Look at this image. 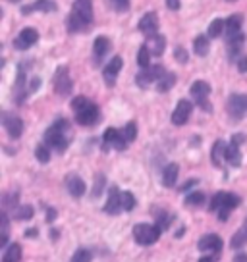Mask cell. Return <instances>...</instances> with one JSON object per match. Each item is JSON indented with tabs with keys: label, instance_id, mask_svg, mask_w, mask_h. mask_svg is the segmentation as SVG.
Here are the masks:
<instances>
[{
	"label": "cell",
	"instance_id": "1",
	"mask_svg": "<svg viewBox=\"0 0 247 262\" xmlns=\"http://www.w3.org/2000/svg\"><path fill=\"white\" fill-rule=\"evenodd\" d=\"M93 21V4L91 0H75L72 14L68 17V29L72 33L87 29V25Z\"/></svg>",
	"mask_w": 247,
	"mask_h": 262
},
{
	"label": "cell",
	"instance_id": "2",
	"mask_svg": "<svg viewBox=\"0 0 247 262\" xmlns=\"http://www.w3.org/2000/svg\"><path fill=\"white\" fill-rule=\"evenodd\" d=\"M72 108L75 110V120L81 125H93L99 122V108L97 104H93L91 100H87L85 97H75L72 100Z\"/></svg>",
	"mask_w": 247,
	"mask_h": 262
},
{
	"label": "cell",
	"instance_id": "3",
	"mask_svg": "<svg viewBox=\"0 0 247 262\" xmlns=\"http://www.w3.org/2000/svg\"><path fill=\"white\" fill-rule=\"evenodd\" d=\"M66 129H68L66 120H58V122L52 123V125L49 127V131L45 133V141H47V145L52 147L54 150H58V152H64L66 147H68V139L64 137Z\"/></svg>",
	"mask_w": 247,
	"mask_h": 262
},
{
	"label": "cell",
	"instance_id": "4",
	"mask_svg": "<svg viewBox=\"0 0 247 262\" xmlns=\"http://www.w3.org/2000/svg\"><path fill=\"white\" fill-rule=\"evenodd\" d=\"M239 205V199L236 195H228V193H218V195L213 199V205H211V210H216L220 220H226L230 210H234L236 206Z\"/></svg>",
	"mask_w": 247,
	"mask_h": 262
},
{
	"label": "cell",
	"instance_id": "5",
	"mask_svg": "<svg viewBox=\"0 0 247 262\" xmlns=\"http://www.w3.org/2000/svg\"><path fill=\"white\" fill-rule=\"evenodd\" d=\"M160 235V228L158 226H151V224H137L133 228V237L139 245H153Z\"/></svg>",
	"mask_w": 247,
	"mask_h": 262
},
{
	"label": "cell",
	"instance_id": "6",
	"mask_svg": "<svg viewBox=\"0 0 247 262\" xmlns=\"http://www.w3.org/2000/svg\"><path fill=\"white\" fill-rule=\"evenodd\" d=\"M54 89L58 95H70L72 93V79L68 74V68H58L56 74H54Z\"/></svg>",
	"mask_w": 247,
	"mask_h": 262
},
{
	"label": "cell",
	"instance_id": "7",
	"mask_svg": "<svg viewBox=\"0 0 247 262\" xmlns=\"http://www.w3.org/2000/svg\"><path fill=\"white\" fill-rule=\"evenodd\" d=\"M37 41H39V33H37V29H33V27H25L24 31L17 35L16 41H14V47L19 50H27V49H31Z\"/></svg>",
	"mask_w": 247,
	"mask_h": 262
},
{
	"label": "cell",
	"instance_id": "8",
	"mask_svg": "<svg viewBox=\"0 0 247 262\" xmlns=\"http://www.w3.org/2000/svg\"><path fill=\"white\" fill-rule=\"evenodd\" d=\"M228 108H230V116L234 120L243 118L247 114V95H232Z\"/></svg>",
	"mask_w": 247,
	"mask_h": 262
},
{
	"label": "cell",
	"instance_id": "9",
	"mask_svg": "<svg viewBox=\"0 0 247 262\" xmlns=\"http://www.w3.org/2000/svg\"><path fill=\"white\" fill-rule=\"evenodd\" d=\"M4 127L12 139H17L24 133V122L16 114H4Z\"/></svg>",
	"mask_w": 247,
	"mask_h": 262
},
{
	"label": "cell",
	"instance_id": "10",
	"mask_svg": "<svg viewBox=\"0 0 247 262\" xmlns=\"http://www.w3.org/2000/svg\"><path fill=\"white\" fill-rule=\"evenodd\" d=\"M191 110H193V104H191L190 100H180L172 114V122L176 123V125H183V123L190 120Z\"/></svg>",
	"mask_w": 247,
	"mask_h": 262
},
{
	"label": "cell",
	"instance_id": "11",
	"mask_svg": "<svg viewBox=\"0 0 247 262\" xmlns=\"http://www.w3.org/2000/svg\"><path fill=\"white\" fill-rule=\"evenodd\" d=\"M120 70H122V58L114 56L107 64L105 72H102V75H105V83H107L108 87H112V85L116 83V75L120 74Z\"/></svg>",
	"mask_w": 247,
	"mask_h": 262
},
{
	"label": "cell",
	"instance_id": "12",
	"mask_svg": "<svg viewBox=\"0 0 247 262\" xmlns=\"http://www.w3.org/2000/svg\"><path fill=\"white\" fill-rule=\"evenodd\" d=\"M122 210V195L118 193V187L112 185L108 189V201L107 206H105V212L107 214H118Z\"/></svg>",
	"mask_w": 247,
	"mask_h": 262
},
{
	"label": "cell",
	"instance_id": "13",
	"mask_svg": "<svg viewBox=\"0 0 247 262\" xmlns=\"http://www.w3.org/2000/svg\"><path fill=\"white\" fill-rule=\"evenodd\" d=\"M209 93H211V85L207 81H195L193 85H191V95L197 98V102H199V106H203L209 110V104L205 102V98L209 97Z\"/></svg>",
	"mask_w": 247,
	"mask_h": 262
},
{
	"label": "cell",
	"instance_id": "14",
	"mask_svg": "<svg viewBox=\"0 0 247 262\" xmlns=\"http://www.w3.org/2000/svg\"><path fill=\"white\" fill-rule=\"evenodd\" d=\"M157 29H158V19L155 12H149V14H145V16L139 19V31H143L147 37L155 35Z\"/></svg>",
	"mask_w": 247,
	"mask_h": 262
},
{
	"label": "cell",
	"instance_id": "15",
	"mask_svg": "<svg viewBox=\"0 0 247 262\" xmlns=\"http://www.w3.org/2000/svg\"><path fill=\"white\" fill-rule=\"evenodd\" d=\"M105 143L112 145V147L118 148V150H123V148H126V137H123V133L116 131L114 127H108V129L105 131Z\"/></svg>",
	"mask_w": 247,
	"mask_h": 262
},
{
	"label": "cell",
	"instance_id": "16",
	"mask_svg": "<svg viewBox=\"0 0 247 262\" xmlns=\"http://www.w3.org/2000/svg\"><path fill=\"white\" fill-rule=\"evenodd\" d=\"M66 189L70 191L72 196H81L87 187H85V181H83L81 178H77L75 173H72V176L66 178Z\"/></svg>",
	"mask_w": 247,
	"mask_h": 262
},
{
	"label": "cell",
	"instance_id": "17",
	"mask_svg": "<svg viewBox=\"0 0 247 262\" xmlns=\"http://www.w3.org/2000/svg\"><path fill=\"white\" fill-rule=\"evenodd\" d=\"M197 247L199 251H220L222 249V239L218 235H214V233H209V235H205L199 241Z\"/></svg>",
	"mask_w": 247,
	"mask_h": 262
},
{
	"label": "cell",
	"instance_id": "18",
	"mask_svg": "<svg viewBox=\"0 0 247 262\" xmlns=\"http://www.w3.org/2000/svg\"><path fill=\"white\" fill-rule=\"evenodd\" d=\"M54 12L56 10V4L52 2V0H37L35 4H31V6H24L22 8V12L24 14H29V12Z\"/></svg>",
	"mask_w": 247,
	"mask_h": 262
},
{
	"label": "cell",
	"instance_id": "19",
	"mask_svg": "<svg viewBox=\"0 0 247 262\" xmlns=\"http://www.w3.org/2000/svg\"><path fill=\"white\" fill-rule=\"evenodd\" d=\"M108 49H110V41H108L107 37H97V39H95V45H93L95 60H97V62H100V60H102V56L108 52Z\"/></svg>",
	"mask_w": 247,
	"mask_h": 262
},
{
	"label": "cell",
	"instance_id": "20",
	"mask_svg": "<svg viewBox=\"0 0 247 262\" xmlns=\"http://www.w3.org/2000/svg\"><path fill=\"white\" fill-rule=\"evenodd\" d=\"M178 172H180V168H178V164H168L164 168V173H162V183H164L166 187H172L176 180H178Z\"/></svg>",
	"mask_w": 247,
	"mask_h": 262
},
{
	"label": "cell",
	"instance_id": "21",
	"mask_svg": "<svg viewBox=\"0 0 247 262\" xmlns=\"http://www.w3.org/2000/svg\"><path fill=\"white\" fill-rule=\"evenodd\" d=\"M213 164L214 166H220L222 160L226 158V145H224V141H216L213 147Z\"/></svg>",
	"mask_w": 247,
	"mask_h": 262
},
{
	"label": "cell",
	"instance_id": "22",
	"mask_svg": "<svg viewBox=\"0 0 247 262\" xmlns=\"http://www.w3.org/2000/svg\"><path fill=\"white\" fill-rule=\"evenodd\" d=\"M22 258V247L14 243V245H10L6 251H4V256H2V262H19Z\"/></svg>",
	"mask_w": 247,
	"mask_h": 262
},
{
	"label": "cell",
	"instance_id": "23",
	"mask_svg": "<svg viewBox=\"0 0 247 262\" xmlns=\"http://www.w3.org/2000/svg\"><path fill=\"white\" fill-rule=\"evenodd\" d=\"M226 160L232 166H239L241 164V152H239V145L232 143L230 147H226Z\"/></svg>",
	"mask_w": 247,
	"mask_h": 262
},
{
	"label": "cell",
	"instance_id": "24",
	"mask_svg": "<svg viewBox=\"0 0 247 262\" xmlns=\"http://www.w3.org/2000/svg\"><path fill=\"white\" fill-rule=\"evenodd\" d=\"M137 66H139L141 70H147L151 68V50H149L147 45H143L137 52Z\"/></svg>",
	"mask_w": 247,
	"mask_h": 262
},
{
	"label": "cell",
	"instance_id": "25",
	"mask_svg": "<svg viewBox=\"0 0 247 262\" xmlns=\"http://www.w3.org/2000/svg\"><path fill=\"white\" fill-rule=\"evenodd\" d=\"M193 49H195V54H199V56H207V52H209V39H207L205 35L197 37V39L193 41Z\"/></svg>",
	"mask_w": 247,
	"mask_h": 262
},
{
	"label": "cell",
	"instance_id": "26",
	"mask_svg": "<svg viewBox=\"0 0 247 262\" xmlns=\"http://www.w3.org/2000/svg\"><path fill=\"white\" fill-rule=\"evenodd\" d=\"M174 83H176V75H174V74H164L160 79H158L157 89L160 91V93H166L170 87H174Z\"/></svg>",
	"mask_w": 247,
	"mask_h": 262
},
{
	"label": "cell",
	"instance_id": "27",
	"mask_svg": "<svg viewBox=\"0 0 247 262\" xmlns=\"http://www.w3.org/2000/svg\"><path fill=\"white\" fill-rule=\"evenodd\" d=\"M241 24H243V17L239 16V14H236V16H230V17H228V21H226L228 33H230V35H236V33H239V29H241Z\"/></svg>",
	"mask_w": 247,
	"mask_h": 262
},
{
	"label": "cell",
	"instance_id": "28",
	"mask_svg": "<svg viewBox=\"0 0 247 262\" xmlns=\"http://www.w3.org/2000/svg\"><path fill=\"white\" fill-rule=\"evenodd\" d=\"M149 41L153 42V52H155V54H157V56H160V54H162V52H164V37H162V35H157V33H155V35H151V37H149Z\"/></svg>",
	"mask_w": 247,
	"mask_h": 262
},
{
	"label": "cell",
	"instance_id": "29",
	"mask_svg": "<svg viewBox=\"0 0 247 262\" xmlns=\"http://www.w3.org/2000/svg\"><path fill=\"white\" fill-rule=\"evenodd\" d=\"M224 25H226V21H224V19H218V17H216L213 24L209 25V37H213V39L220 37V35H222Z\"/></svg>",
	"mask_w": 247,
	"mask_h": 262
},
{
	"label": "cell",
	"instance_id": "30",
	"mask_svg": "<svg viewBox=\"0 0 247 262\" xmlns=\"http://www.w3.org/2000/svg\"><path fill=\"white\" fill-rule=\"evenodd\" d=\"M135 81H137V85H141V87H149V83L155 81V77H153V74H151V70H143L141 74H137V77H135ZM157 83V81H155Z\"/></svg>",
	"mask_w": 247,
	"mask_h": 262
},
{
	"label": "cell",
	"instance_id": "31",
	"mask_svg": "<svg viewBox=\"0 0 247 262\" xmlns=\"http://www.w3.org/2000/svg\"><path fill=\"white\" fill-rule=\"evenodd\" d=\"M0 222H2V233H0V247H6L8 243V218L6 214L0 216Z\"/></svg>",
	"mask_w": 247,
	"mask_h": 262
},
{
	"label": "cell",
	"instance_id": "32",
	"mask_svg": "<svg viewBox=\"0 0 247 262\" xmlns=\"http://www.w3.org/2000/svg\"><path fill=\"white\" fill-rule=\"evenodd\" d=\"M91 258H93L91 251H87V249H79V251L72 256V260L70 262H91Z\"/></svg>",
	"mask_w": 247,
	"mask_h": 262
},
{
	"label": "cell",
	"instance_id": "33",
	"mask_svg": "<svg viewBox=\"0 0 247 262\" xmlns=\"http://www.w3.org/2000/svg\"><path fill=\"white\" fill-rule=\"evenodd\" d=\"M203 201H205V195H203L201 191H195V193L188 195V199H186V203H188V205H191V206L203 205Z\"/></svg>",
	"mask_w": 247,
	"mask_h": 262
},
{
	"label": "cell",
	"instance_id": "34",
	"mask_svg": "<svg viewBox=\"0 0 247 262\" xmlns=\"http://www.w3.org/2000/svg\"><path fill=\"white\" fill-rule=\"evenodd\" d=\"M133 206H135V196L132 193H122V208L123 210H133Z\"/></svg>",
	"mask_w": 247,
	"mask_h": 262
},
{
	"label": "cell",
	"instance_id": "35",
	"mask_svg": "<svg viewBox=\"0 0 247 262\" xmlns=\"http://www.w3.org/2000/svg\"><path fill=\"white\" fill-rule=\"evenodd\" d=\"M31 216H33V208H31V206H19L16 210L17 220H29Z\"/></svg>",
	"mask_w": 247,
	"mask_h": 262
},
{
	"label": "cell",
	"instance_id": "36",
	"mask_svg": "<svg viewBox=\"0 0 247 262\" xmlns=\"http://www.w3.org/2000/svg\"><path fill=\"white\" fill-rule=\"evenodd\" d=\"M35 156H37V160L39 162H49V158H50V155H49V148H47V145H39L37 147V150H35Z\"/></svg>",
	"mask_w": 247,
	"mask_h": 262
},
{
	"label": "cell",
	"instance_id": "37",
	"mask_svg": "<svg viewBox=\"0 0 247 262\" xmlns=\"http://www.w3.org/2000/svg\"><path fill=\"white\" fill-rule=\"evenodd\" d=\"M123 137H126V141H133L135 139V135H137V127H135V123L130 122L126 127H123Z\"/></svg>",
	"mask_w": 247,
	"mask_h": 262
},
{
	"label": "cell",
	"instance_id": "38",
	"mask_svg": "<svg viewBox=\"0 0 247 262\" xmlns=\"http://www.w3.org/2000/svg\"><path fill=\"white\" fill-rule=\"evenodd\" d=\"M102 187H105V176L99 173V176H97V183H95V187H93V196H95V199L102 193Z\"/></svg>",
	"mask_w": 247,
	"mask_h": 262
},
{
	"label": "cell",
	"instance_id": "39",
	"mask_svg": "<svg viewBox=\"0 0 247 262\" xmlns=\"http://www.w3.org/2000/svg\"><path fill=\"white\" fill-rule=\"evenodd\" d=\"M112 4H114V8L118 12H126L130 8V0H112Z\"/></svg>",
	"mask_w": 247,
	"mask_h": 262
},
{
	"label": "cell",
	"instance_id": "40",
	"mask_svg": "<svg viewBox=\"0 0 247 262\" xmlns=\"http://www.w3.org/2000/svg\"><path fill=\"white\" fill-rule=\"evenodd\" d=\"M174 54H176V60L181 62V64H186V62H188V52H186L183 49H180V47L174 50Z\"/></svg>",
	"mask_w": 247,
	"mask_h": 262
},
{
	"label": "cell",
	"instance_id": "41",
	"mask_svg": "<svg viewBox=\"0 0 247 262\" xmlns=\"http://www.w3.org/2000/svg\"><path fill=\"white\" fill-rule=\"evenodd\" d=\"M238 70L243 74V72H247V56H239L238 58Z\"/></svg>",
	"mask_w": 247,
	"mask_h": 262
},
{
	"label": "cell",
	"instance_id": "42",
	"mask_svg": "<svg viewBox=\"0 0 247 262\" xmlns=\"http://www.w3.org/2000/svg\"><path fill=\"white\" fill-rule=\"evenodd\" d=\"M31 81H33V83H29V91H31V93H33V91H37V89H39V85H41V79H39V77H33V79H31Z\"/></svg>",
	"mask_w": 247,
	"mask_h": 262
},
{
	"label": "cell",
	"instance_id": "43",
	"mask_svg": "<svg viewBox=\"0 0 247 262\" xmlns=\"http://www.w3.org/2000/svg\"><path fill=\"white\" fill-rule=\"evenodd\" d=\"M218 260V254H211V256H201L199 262H216Z\"/></svg>",
	"mask_w": 247,
	"mask_h": 262
},
{
	"label": "cell",
	"instance_id": "44",
	"mask_svg": "<svg viewBox=\"0 0 247 262\" xmlns=\"http://www.w3.org/2000/svg\"><path fill=\"white\" fill-rule=\"evenodd\" d=\"M243 141H245V135H241V133H239V135H234V137H232V143H236V145H241Z\"/></svg>",
	"mask_w": 247,
	"mask_h": 262
},
{
	"label": "cell",
	"instance_id": "45",
	"mask_svg": "<svg viewBox=\"0 0 247 262\" xmlns=\"http://www.w3.org/2000/svg\"><path fill=\"white\" fill-rule=\"evenodd\" d=\"M166 4H168V8H172V10L180 8V2H178V0H166Z\"/></svg>",
	"mask_w": 247,
	"mask_h": 262
},
{
	"label": "cell",
	"instance_id": "46",
	"mask_svg": "<svg viewBox=\"0 0 247 262\" xmlns=\"http://www.w3.org/2000/svg\"><path fill=\"white\" fill-rule=\"evenodd\" d=\"M25 237H37V229H27L25 231Z\"/></svg>",
	"mask_w": 247,
	"mask_h": 262
},
{
	"label": "cell",
	"instance_id": "47",
	"mask_svg": "<svg viewBox=\"0 0 247 262\" xmlns=\"http://www.w3.org/2000/svg\"><path fill=\"white\" fill-rule=\"evenodd\" d=\"M234 262H247V254H239V256H236V260Z\"/></svg>",
	"mask_w": 247,
	"mask_h": 262
},
{
	"label": "cell",
	"instance_id": "48",
	"mask_svg": "<svg viewBox=\"0 0 247 262\" xmlns=\"http://www.w3.org/2000/svg\"><path fill=\"white\" fill-rule=\"evenodd\" d=\"M54 216H56V212H54V210H52V208H50V210H49V222H52V220H54Z\"/></svg>",
	"mask_w": 247,
	"mask_h": 262
},
{
	"label": "cell",
	"instance_id": "49",
	"mask_svg": "<svg viewBox=\"0 0 247 262\" xmlns=\"http://www.w3.org/2000/svg\"><path fill=\"white\" fill-rule=\"evenodd\" d=\"M10 2H17V0H10Z\"/></svg>",
	"mask_w": 247,
	"mask_h": 262
}]
</instances>
